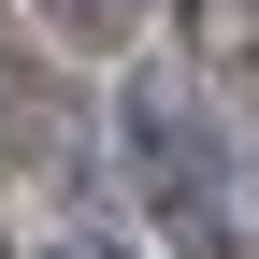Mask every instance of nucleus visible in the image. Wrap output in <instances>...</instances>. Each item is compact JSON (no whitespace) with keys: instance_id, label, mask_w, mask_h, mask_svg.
Returning <instances> with one entry per match:
<instances>
[{"instance_id":"1","label":"nucleus","mask_w":259,"mask_h":259,"mask_svg":"<svg viewBox=\"0 0 259 259\" xmlns=\"http://www.w3.org/2000/svg\"><path fill=\"white\" fill-rule=\"evenodd\" d=\"M115 144H130V173H144V202H158V231H173V245H202V259H259V144L173 72V58L130 72Z\"/></svg>"},{"instance_id":"2","label":"nucleus","mask_w":259,"mask_h":259,"mask_svg":"<svg viewBox=\"0 0 259 259\" xmlns=\"http://www.w3.org/2000/svg\"><path fill=\"white\" fill-rule=\"evenodd\" d=\"M44 259H144V245H115V231H72V245H44Z\"/></svg>"},{"instance_id":"3","label":"nucleus","mask_w":259,"mask_h":259,"mask_svg":"<svg viewBox=\"0 0 259 259\" xmlns=\"http://www.w3.org/2000/svg\"><path fill=\"white\" fill-rule=\"evenodd\" d=\"M0 259H15V245H0Z\"/></svg>"}]
</instances>
